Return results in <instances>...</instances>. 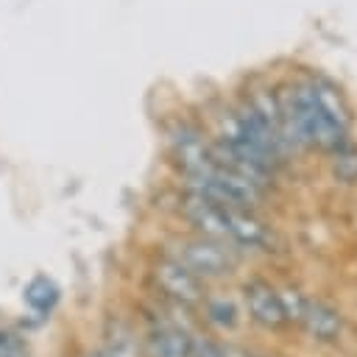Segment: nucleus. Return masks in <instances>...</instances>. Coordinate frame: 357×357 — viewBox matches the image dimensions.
<instances>
[{
  "instance_id": "9b49d317",
  "label": "nucleus",
  "mask_w": 357,
  "mask_h": 357,
  "mask_svg": "<svg viewBox=\"0 0 357 357\" xmlns=\"http://www.w3.org/2000/svg\"><path fill=\"white\" fill-rule=\"evenodd\" d=\"M0 357H28V354H25V346L20 343L17 335L0 329Z\"/></svg>"
},
{
  "instance_id": "20e7f679",
  "label": "nucleus",
  "mask_w": 357,
  "mask_h": 357,
  "mask_svg": "<svg viewBox=\"0 0 357 357\" xmlns=\"http://www.w3.org/2000/svg\"><path fill=\"white\" fill-rule=\"evenodd\" d=\"M301 318H304L307 329H310L315 337H321V340H329V337H335V335L340 332V315H337L335 310L324 307V304H307V301H304Z\"/></svg>"
},
{
  "instance_id": "f257e3e1",
  "label": "nucleus",
  "mask_w": 357,
  "mask_h": 357,
  "mask_svg": "<svg viewBox=\"0 0 357 357\" xmlns=\"http://www.w3.org/2000/svg\"><path fill=\"white\" fill-rule=\"evenodd\" d=\"M181 265L201 276H218L234 265V257L215 243H190L181 251Z\"/></svg>"
},
{
  "instance_id": "ddd939ff",
  "label": "nucleus",
  "mask_w": 357,
  "mask_h": 357,
  "mask_svg": "<svg viewBox=\"0 0 357 357\" xmlns=\"http://www.w3.org/2000/svg\"><path fill=\"white\" fill-rule=\"evenodd\" d=\"M103 357H112V354H103Z\"/></svg>"
},
{
  "instance_id": "f03ea898",
  "label": "nucleus",
  "mask_w": 357,
  "mask_h": 357,
  "mask_svg": "<svg viewBox=\"0 0 357 357\" xmlns=\"http://www.w3.org/2000/svg\"><path fill=\"white\" fill-rule=\"evenodd\" d=\"M187 215L206 231L215 237H229V209L201 192H195L187 204Z\"/></svg>"
},
{
  "instance_id": "423d86ee",
  "label": "nucleus",
  "mask_w": 357,
  "mask_h": 357,
  "mask_svg": "<svg viewBox=\"0 0 357 357\" xmlns=\"http://www.w3.org/2000/svg\"><path fill=\"white\" fill-rule=\"evenodd\" d=\"M153 357H192V340L178 329H165L153 340Z\"/></svg>"
},
{
  "instance_id": "6e6552de",
  "label": "nucleus",
  "mask_w": 357,
  "mask_h": 357,
  "mask_svg": "<svg viewBox=\"0 0 357 357\" xmlns=\"http://www.w3.org/2000/svg\"><path fill=\"white\" fill-rule=\"evenodd\" d=\"M25 301H28L33 310L47 312V310L59 301V287H56L47 276H36V279L25 287Z\"/></svg>"
},
{
  "instance_id": "1a4fd4ad",
  "label": "nucleus",
  "mask_w": 357,
  "mask_h": 357,
  "mask_svg": "<svg viewBox=\"0 0 357 357\" xmlns=\"http://www.w3.org/2000/svg\"><path fill=\"white\" fill-rule=\"evenodd\" d=\"M209 318H212L215 324L231 329V326L237 324V310H234L231 301H212V304H209Z\"/></svg>"
},
{
  "instance_id": "f8f14e48",
  "label": "nucleus",
  "mask_w": 357,
  "mask_h": 357,
  "mask_svg": "<svg viewBox=\"0 0 357 357\" xmlns=\"http://www.w3.org/2000/svg\"><path fill=\"white\" fill-rule=\"evenodd\" d=\"M192 357H223V351L212 343H192Z\"/></svg>"
},
{
  "instance_id": "0eeeda50",
  "label": "nucleus",
  "mask_w": 357,
  "mask_h": 357,
  "mask_svg": "<svg viewBox=\"0 0 357 357\" xmlns=\"http://www.w3.org/2000/svg\"><path fill=\"white\" fill-rule=\"evenodd\" d=\"M229 237H234L245 245H259V243H265V229L257 220L229 209Z\"/></svg>"
},
{
  "instance_id": "39448f33",
  "label": "nucleus",
  "mask_w": 357,
  "mask_h": 357,
  "mask_svg": "<svg viewBox=\"0 0 357 357\" xmlns=\"http://www.w3.org/2000/svg\"><path fill=\"white\" fill-rule=\"evenodd\" d=\"M159 276H162L165 287L176 298H184V301H195L198 298V282H195V276H192V271L187 265H181V262L178 265H165L159 271Z\"/></svg>"
},
{
  "instance_id": "9d476101",
  "label": "nucleus",
  "mask_w": 357,
  "mask_h": 357,
  "mask_svg": "<svg viewBox=\"0 0 357 357\" xmlns=\"http://www.w3.org/2000/svg\"><path fill=\"white\" fill-rule=\"evenodd\" d=\"M279 301H282L284 318H301V312H304V298H301L296 290H284V293H279Z\"/></svg>"
},
{
  "instance_id": "7ed1b4c3",
  "label": "nucleus",
  "mask_w": 357,
  "mask_h": 357,
  "mask_svg": "<svg viewBox=\"0 0 357 357\" xmlns=\"http://www.w3.org/2000/svg\"><path fill=\"white\" fill-rule=\"evenodd\" d=\"M248 307H251L254 318L268 324V326H279L284 321V310H282L279 293H273L265 284H251L248 287Z\"/></svg>"
}]
</instances>
